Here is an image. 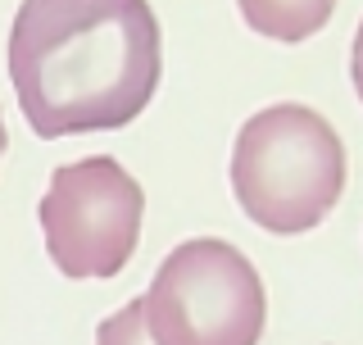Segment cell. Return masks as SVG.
Returning a JSON list of instances; mask_svg holds the SVG:
<instances>
[{"instance_id":"2","label":"cell","mask_w":363,"mask_h":345,"mask_svg":"<svg viewBox=\"0 0 363 345\" xmlns=\"http://www.w3.org/2000/svg\"><path fill=\"white\" fill-rule=\"evenodd\" d=\"M232 191L264 232L318 227L345 191V146L309 105H268L241 123L232 146Z\"/></svg>"},{"instance_id":"5","label":"cell","mask_w":363,"mask_h":345,"mask_svg":"<svg viewBox=\"0 0 363 345\" xmlns=\"http://www.w3.org/2000/svg\"><path fill=\"white\" fill-rule=\"evenodd\" d=\"M241 18L268 41H304L327 28L336 0H236Z\"/></svg>"},{"instance_id":"6","label":"cell","mask_w":363,"mask_h":345,"mask_svg":"<svg viewBox=\"0 0 363 345\" xmlns=\"http://www.w3.org/2000/svg\"><path fill=\"white\" fill-rule=\"evenodd\" d=\"M96 345H159L145 323V295H136L96 327Z\"/></svg>"},{"instance_id":"4","label":"cell","mask_w":363,"mask_h":345,"mask_svg":"<svg viewBox=\"0 0 363 345\" xmlns=\"http://www.w3.org/2000/svg\"><path fill=\"white\" fill-rule=\"evenodd\" d=\"M37 218L45 255L64 278H113L141 241L145 195L118 159L86 155L50 172Z\"/></svg>"},{"instance_id":"7","label":"cell","mask_w":363,"mask_h":345,"mask_svg":"<svg viewBox=\"0 0 363 345\" xmlns=\"http://www.w3.org/2000/svg\"><path fill=\"white\" fill-rule=\"evenodd\" d=\"M350 77H354V91L363 100V18H359V32H354V55H350Z\"/></svg>"},{"instance_id":"3","label":"cell","mask_w":363,"mask_h":345,"mask_svg":"<svg viewBox=\"0 0 363 345\" xmlns=\"http://www.w3.org/2000/svg\"><path fill=\"white\" fill-rule=\"evenodd\" d=\"M264 318L259 268L218 236L168 250L145 291V323L159 345H259Z\"/></svg>"},{"instance_id":"1","label":"cell","mask_w":363,"mask_h":345,"mask_svg":"<svg viewBox=\"0 0 363 345\" xmlns=\"http://www.w3.org/2000/svg\"><path fill=\"white\" fill-rule=\"evenodd\" d=\"M159 73L150 0H23L9 28V82L41 141L128 128Z\"/></svg>"},{"instance_id":"8","label":"cell","mask_w":363,"mask_h":345,"mask_svg":"<svg viewBox=\"0 0 363 345\" xmlns=\"http://www.w3.org/2000/svg\"><path fill=\"white\" fill-rule=\"evenodd\" d=\"M5 146H9V132H5V119H0V155H5Z\"/></svg>"}]
</instances>
